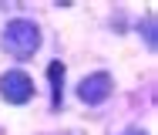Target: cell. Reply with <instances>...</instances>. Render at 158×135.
Masks as SVG:
<instances>
[{"instance_id": "1", "label": "cell", "mask_w": 158, "mask_h": 135, "mask_svg": "<svg viewBox=\"0 0 158 135\" xmlns=\"http://www.w3.org/2000/svg\"><path fill=\"white\" fill-rule=\"evenodd\" d=\"M3 47L14 54V58H31L34 51L40 47V31L34 27L31 20H14V24H7V31H3Z\"/></svg>"}, {"instance_id": "2", "label": "cell", "mask_w": 158, "mask_h": 135, "mask_svg": "<svg viewBox=\"0 0 158 135\" xmlns=\"http://www.w3.org/2000/svg\"><path fill=\"white\" fill-rule=\"evenodd\" d=\"M0 95H3V101H10V105H24L34 95V81L24 71H7L0 78Z\"/></svg>"}, {"instance_id": "3", "label": "cell", "mask_w": 158, "mask_h": 135, "mask_svg": "<svg viewBox=\"0 0 158 135\" xmlns=\"http://www.w3.org/2000/svg\"><path fill=\"white\" fill-rule=\"evenodd\" d=\"M77 95H81L84 105H101V101L111 95V74H104V71L88 74V78L77 85Z\"/></svg>"}, {"instance_id": "4", "label": "cell", "mask_w": 158, "mask_h": 135, "mask_svg": "<svg viewBox=\"0 0 158 135\" xmlns=\"http://www.w3.org/2000/svg\"><path fill=\"white\" fill-rule=\"evenodd\" d=\"M47 78L54 85V101H61V85H64V64L61 61H51L47 64Z\"/></svg>"}, {"instance_id": "5", "label": "cell", "mask_w": 158, "mask_h": 135, "mask_svg": "<svg viewBox=\"0 0 158 135\" xmlns=\"http://www.w3.org/2000/svg\"><path fill=\"white\" fill-rule=\"evenodd\" d=\"M125 135H145V132H138V128H128V132Z\"/></svg>"}]
</instances>
